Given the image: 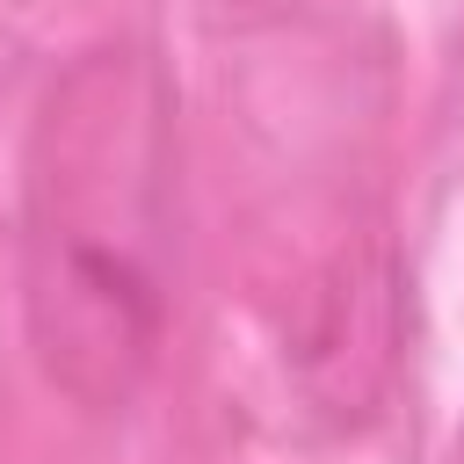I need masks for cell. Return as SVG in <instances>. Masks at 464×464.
<instances>
[{
    "label": "cell",
    "instance_id": "cell-1",
    "mask_svg": "<svg viewBox=\"0 0 464 464\" xmlns=\"http://www.w3.org/2000/svg\"><path fill=\"white\" fill-rule=\"evenodd\" d=\"M22 304L44 377L123 406L174 304V123L145 51L72 58L22 160Z\"/></svg>",
    "mask_w": 464,
    "mask_h": 464
}]
</instances>
